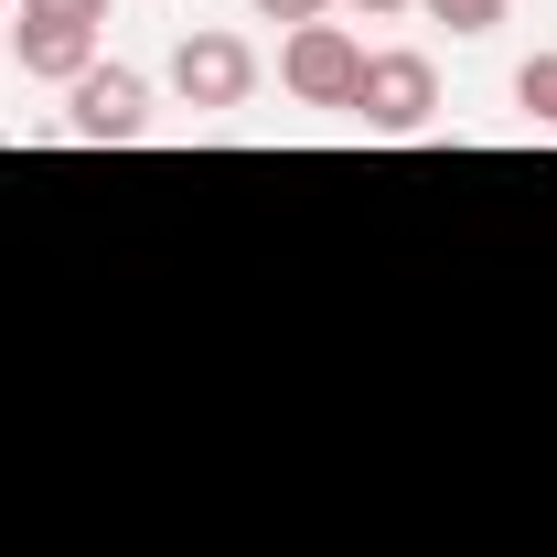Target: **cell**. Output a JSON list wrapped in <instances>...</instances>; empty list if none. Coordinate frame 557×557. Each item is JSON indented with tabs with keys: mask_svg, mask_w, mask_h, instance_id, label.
<instances>
[{
	"mask_svg": "<svg viewBox=\"0 0 557 557\" xmlns=\"http://www.w3.org/2000/svg\"><path fill=\"white\" fill-rule=\"evenodd\" d=\"M515 108H525L536 129H557V54H525V65H515Z\"/></svg>",
	"mask_w": 557,
	"mask_h": 557,
	"instance_id": "cell-6",
	"label": "cell"
},
{
	"mask_svg": "<svg viewBox=\"0 0 557 557\" xmlns=\"http://www.w3.org/2000/svg\"><path fill=\"white\" fill-rule=\"evenodd\" d=\"M344 119H364L375 139H418L429 119H440V65L408 54V44H397V54H364V86H354Z\"/></svg>",
	"mask_w": 557,
	"mask_h": 557,
	"instance_id": "cell-1",
	"label": "cell"
},
{
	"mask_svg": "<svg viewBox=\"0 0 557 557\" xmlns=\"http://www.w3.org/2000/svg\"><path fill=\"white\" fill-rule=\"evenodd\" d=\"M0 11H11V0H0Z\"/></svg>",
	"mask_w": 557,
	"mask_h": 557,
	"instance_id": "cell-11",
	"label": "cell"
},
{
	"mask_svg": "<svg viewBox=\"0 0 557 557\" xmlns=\"http://www.w3.org/2000/svg\"><path fill=\"white\" fill-rule=\"evenodd\" d=\"M172 97L183 108H247L258 97V44L247 33H183L172 44Z\"/></svg>",
	"mask_w": 557,
	"mask_h": 557,
	"instance_id": "cell-4",
	"label": "cell"
},
{
	"mask_svg": "<svg viewBox=\"0 0 557 557\" xmlns=\"http://www.w3.org/2000/svg\"><path fill=\"white\" fill-rule=\"evenodd\" d=\"M344 11H364V22H408L418 0H344Z\"/></svg>",
	"mask_w": 557,
	"mask_h": 557,
	"instance_id": "cell-10",
	"label": "cell"
},
{
	"mask_svg": "<svg viewBox=\"0 0 557 557\" xmlns=\"http://www.w3.org/2000/svg\"><path fill=\"white\" fill-rule=\"evenodd\" d=\"M247 11H258V22H289V33H300V22H333V0H247Z\"/></svg>",
	"mask_w": 557,
	"mask_h": 557,
	"instance_id": "cell-9",
	"label": "cell"
},
{
	"mask_svg": "<svg viewBox=\"0 0 557 557\" xmlns=\"http://www.w3.org/2000/svg\"><path fill=\"white\" fill-rule=\"evenodd\" d=\"M418 11H429V22H450L461 44H483V33H504V11H515V0H418Z\"/></svg>",
	"mask_w": 557,
	"mask_h": 557,
	"instance_id": "cell-7",
	"label": "cell"
},
{
	"mask_svg": "<svg viewBox=\"0 0 557 557\" xmlns=\"http://www.w3.org/2000/svg\"><path fill=\"white\" fill-rule=\"evenodd\" d=\"M11 65L33 75V86H54V97H65L75 75L97 65V22H11Z\"/></svg>",
	"mask_w": 557,
	"mask_h": 557,
	"instance_id": "cell-5",
	"label": "cell"
},
{
	"mask_svg": "<svg viewBox=\"0 0 557 557\" xmlns=\"http://www.w3.org/2000/svg\"><path fill=\"white\" fill-rule=\"evenodd\" d=\"M278 86H289L300 108H354V86H364V44H354L344 22H300V33L278 44Z\"/></svg>",
	"mask_w": 557,
	"mask_h": 557,
	"instance_id": "cell-3",
	"label": "cell"
},
{
	"mask_svg": "<svg viewBox=\"0 0 557 557\" xmlns=\"http://www.w3.org/2000/svg\"><path fill=\"white\" fill-rule=\"evenodd\" d=\"M22 22H108V0H22Z\"/></svg>",
	"mask_w": 557,
	"mask_h": 557,
	"instance_id": "cell-8",
	"label": "cell"
},
{
	"mask_svg": "<svg viewBox=\"0 0 557 557\" xmlns=\"http://www.w3.org/2000/svg\"><path fill=\"white\" fill-rule=\"evenodd\" d=\"M65 129L86 139V150H129V139L150 129V75L139 65H86L65 86Z\"/></svg>",
	"mask_w": 557,
	"mask_h": 557,
	"instance_id": "cell-2",
	"label": "cell"
}]
</instances>
